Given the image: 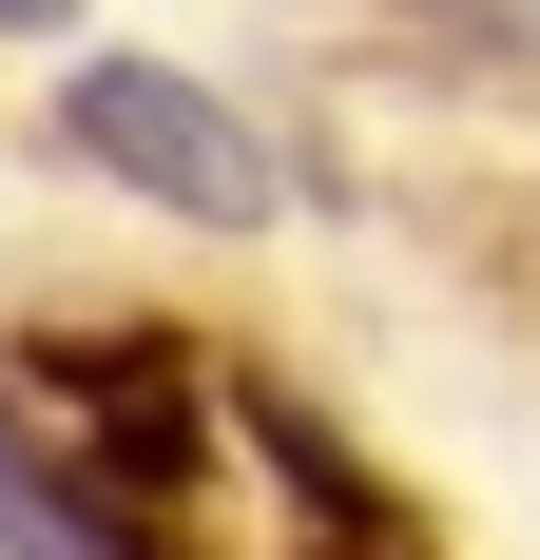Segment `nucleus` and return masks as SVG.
<instances>
[{"mask_svg":"<svg viewBox=\"0 0 540 560\" xmlns=\"http://www.w3.org/2000/svg\"><path fill=\"white\" fill-rule=\"evenodd\" d=\"M193 348L155 329H58L0 348V560H155L193 503Z\"/></svg>","mask_w":540,"mask_h":560,"instance_id":"1","label":"nucleus"},{"mask_svg":"<svg viewBox=\"0 0 540 560\" xmlns=\"http://www.w3.org/2000/svg\"><path fill=\"white\" fill-rule=\"evenodd\" d=\"M58 155L116 174V194H155L174 232H270L290 213V155H270L213 78H174V58H78L58 78Z\"/></svg>","mask_w":540,"mask_h":560,"instance_id":"2","label":"nucleus"},{"mask_svg":"<svg viewBox=\"0 0 540 560\" xmlns=\"http://www.w3.org/2000/svg\"><path fill=\"white\" fill-rule=\"evenodd\" d=\"M328 560H406V541H386V522H348V503H328Z\"/></svg>","mask_w":540,"mask_h":560,"instance_id":"3","label":"nucleus"},{"mask_svg":"<svg viewBox=\"0 0 540 560\" xmlns=\"http://www.w3.org/2000/svg\"><path fill=\"white\" fill-rule=\"evenodd\" d=\"M58 20H78V0H0V39H58Z\"/></svg>","mask_w":540,"mask_h":560,"instance_id":"4","label":"nucleus"}]
</instances>
